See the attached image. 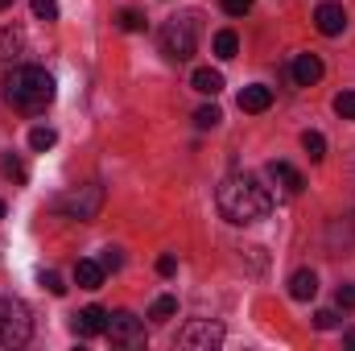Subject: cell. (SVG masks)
Masks as SVG:
<instances>
[{
  "label": "cell",
  "mask_w": 355,
  "mask_h": 351,
  "mask_svg": "<svg viewBox=\"0 0 355 351\" xmlns=\"http://www.w3.org/2000/svg\"><path fill=\"white\" fill-rule=\"evenodd\" d=\"M268 178H272L285 194H302V186H306V178L297 174L289 162H268Z\"/></svg>",
  "instance_id": "8fae6325"
},
{
  "label": "cell",
  "mask_w": 355,
  "mask_h": 351,
  "mask_svg": "<svg viewBox=\"0 0 355 351\" xmlns=\"http://www.w3.org/2000/svg\"><path fill=\"white\" fill-rule=\"evenodd\" d=\"M21 50H25V33H21L17 25H0V62L17 58Z\"/></svg>",
  "instance_id": "4fadbf2b"
},
{
  "label": "cell",
  "mask_w": 355,
  "mask_h": 351,
  "mask_svg": "<svg viewBox=\"0 0 355 351\" xmlns=\"http://www.w3.org/2000/svg\"><path fill=\"white\" fill-rule=\"evenodd\" d=\"M116 348H145V323L128 310H116L107 314V331H103Z\"/></svg>",
  "instance_id": "8992f818"
},
{
  "label": "cell",
  "mask_w": 355,
  "mask_h": 351,
  "mask_svg": "<svg viewBox=\"0 0 355 351\" xmlns=\"http://www.w3.org/2000/svg\"><path fill=\"white\" fill-rule=\"evenodd\" d=\"M0 170H4V174L12 178V182H17V186H21V182H25V166H21V157H12V153H8V157H4V162H0Z\"/></svg>",
  "instance_id": "cb8c5ba5"
},
{
  "label": "cell",
  "mask_w": 355,
  "mask_h": 351,
  "mask_svg": "<svg viewBox=\"0 0 355 351\" xmlns=\"http://www.w3.org/2000/svg\"><path fill=\"white\" fill-rule=\"evenodd\" d=\"M157 273H162V277H174V273H178V257H170V252H166V257H157Z\"/></svg>",
  "instance_id": "f1b7e54d"
},
{
  "label": "cell",
  "mask_w": 355,
  "mask_h": 351,
  "mask_svg": "<svg viewBox=\"0 0 355 351\" xmlns=\"http://www.w3.org/2000/svg\"><path fill=\"white\" fill-rule=\"evenodd\" d=\"M29 335H33V318H29L25 302L0 298V348H25Z\"/></svg>",
  "instance_id": "277c9868"
},
{
  "label": "cell",
  "mask_w": 355,
  "mask_h": 351,
  "mask_svg": "<svg viewBox=\"0 0 355 351\" xmlns=\"http://www.w3.org/2000/svg\"><path fill=\"white\" fill-rule=\"evenodd\" d=\"M236 50H240V37H236L232 29H219V33H215V54L227 62V58H236Z\"/></svg>",
  "instance_id": "e0dca14e"
},
{
  "label": "cell",
  "mask_w": 355,
  "mask_h": 351,
  "mask_svg": "<svg viewBox=\"0 0 355 351\" xmlns=\"http://www.w3.org/2000/svg\"><path fill=\"white\" fill-rule=\"evenodd\" d=\"M314 25H318V33H322V37H339V33L347 29V8H343V4H335V0H327V4H318V8H314Z\"/></svg>",
  "instance_id": "ba28073f"
},
{
  "label": "cell",
  "mask_w": 355,
  "mask_h": 351,
  "mask_svg": "<svg viewBox=\"0 0 355 351\" xmlns=\"http://www.w3.org/2000/svg\"><path fill=\"white\" fill-rule=\"evenodd\" d=\"M219 120H223V112H219L215 103H207V108H198V112H194V124H198V128H215Z\"/></svg>",
  "instance_id": "44dd1931"
},
{
  "label": "cell",
  "mask_w": 355,
  "mask_h": 351,
  "mask_svg": "<svg viewBox=\"0 0 355 351\" xmlns=\"http://www.w3.org/2000/svg\"><path fill=\"white\" fill-rule=\"evenodd\" d=\"M314 327H318V331H335V327H339V314H335V310H318V314H314Z\"/></svg>",
  "instance_id": "4316f807"
},
{
  "label": "cell",
  "mask_w": 355,
  "mask_h": 351,
  "mask_svg": "<svg viewBox=\"0 0 355 351\" xmlns=\"http://www.w3.org/2000/svg\"><path fill=\"white\" fill-rule=\"evenodd\" d=\"M58 207H62L71 219L87 223V219H95V215H99V207H103V190H99L95 182H87V186H75L67 198H58Z\"/></svg>",
  "instance_id": "5b68a950"
},
{
  "label": "cell",
  "mask_w": 355,
  "mask_h": 351,
  "mask_svg": "<svg viewBox=\"0 0 355 351\" xmlns=\"http://www.w3.org/2000/svg\"><path fill=\"white\" fill-rule=\"evenodd\" d=\"M8 4H12V0H0V12H4V8H8Z\"/></svg>",
  "instance_id": "d6a6232c"
},
{
  "label": "cell",
  "mask_w": 355,
  "mask_h": 351,
  "mask_svg": "<svg viewBox=\"0 0 355 351\" xmlns=\"http://www.w3.org/2000/svg\"><path fill=\"white\" fill-rule=\"evenodd\" d=\"M75 331H79L83 339L103 335V331H107V310H103V306H87V310H79V314H75Z\"/></svg>",
  "instance_id": "30bf717a"
},
{
  "label": "cell",
  "mask_w": 355,
  "mask_h": 351,
  "mask_svg": "<svg viewBox=\"0 0 355 351\" xmlns=\"http://www.w3.org/2000/svg\"><path fill=\"white\" fill-rule=\"evenodd\" d=\"M157 46H162V54L170 62H186L194 54V46H198V21L194 17H170L162 25V33H157Z\"/></svg>",
  "instance_id": "3957f363"
},
{
  "label": "cell",
  "mask_w": 355,
  "mask_h": 351,
  "mask_svg": "<svg viewBox=\"0 0 355 351\" xmlns=\"http://www.w3.org/2000/svg\"><path fill=\"white\" fill-rule=\"evenodd\" d=\"M223 8H227L232 17H244V12L252 8V0H223Z\"/></svg>",
  "instance_id": "4dcf8cb0"
},
{
  "label": "cell",
  "mask_w": 355,
  "mask_h": 351,
  "mask_svg": "<svg viewBox=\"0 0 355 351\" xmlns=\"http://www.w3.org/2000/svg\"><path fill=\"white\" fill-rule=\"evenodd\" d=\"M0 219H4V203H0Z\"/></svg>",
  "instance_id": "836d02e7"
},
{
  "label": "cell",
  "mask_w": 355,
  "mask_h": 351,
  "mask_svg": "<svg viewBox=\"0 0 355 351\" xmlns=\"http://www.w3.org/2000/svg\"><path fill=\"white\" fill-rule=\"evenodd\" d=\"M339 306L343 310H355V285H339Z\"/></svg>",
  "instance_id": "f546056e"
},
{
  "label": "cell",
  "mask_w": 355,
  "mask_h": 351,
  "mask_svg": "<svg viewBox=\"0 0 355 351\" xmlns=\"http://www.w3.org/2000/svg\"><path fill=\"white\" fill-rule=\"evenodd\" d=\"M37 281H42V285H46L54 298H62V293H67V285H62V277H58V273H42Z\"/></svg>",
  "instance_id": "484cf974"
},
{
  "label": "cell",
  "mask_w": 355,
  "mask_h": 351,
  "mask_svg": "<svg viewBox=\"0 0 355 351\" xmlns=\"http://www.w3.org/2000/svg\"><path fill=\"white\" fill-rule=\"evenodd\" d=\"M268 103H272V91L261 87V83H252V87L240 91V108H244V112H265Z\"/></svg>",
  "instance_id": "9a60e30c"
},
{
  "label": "cell",
  "mask_w": 355,
  "mask_h": 351,
  "mask_svg": "<svg viewBox=\"0 0 355 351\" xmlns=\"http://www.w3.org/2000/svg\"><path fill=\"white\" fill-rule=\"evenodd\" d=\"M178 348H186V351H215V348H223V327H219V323H211V318H198V323H190V327H182V331H178Z\"/></svg>",
  "instance_id": "52a82bcc"
},
{
  "label": "cell",
  "mask_w": 355,
  "mask_h": 351,
  "mask_svg": "<svg viewBox=\"0 0 355 351\" xmlns=\"http://www.w3.org/2000/svg\"><path fill=\"white\" fill-rule=\"evenodd\" d=\"M4 99L12 103V108H21V112H42L46 103H54V75L50 71H42V67H12L8 75H4Z\"/></svg>",
  "instance_id": "7a4b0ae2"
},
{
  "label": "cell",
  "mask_w": 355,
  "mask_h": 351,
  "mask_svg": "<svg viewBox=\"0 0 355 351\" xmlns=\"http://www.w3.org/2000/svg\"><path fill=\"white\" fill-rule=\"evenodd\" d=\"M54 145H58V132H54V128L42 124V128L29 132V149H33V153H46V149H54Z\"/></svg>",
  "instance_id": "ac0fdd59"
},
{
  "label": "cell",
  "mask_w": 355,
  "mask_h": 351,
  "mask_svg": "<svg viewBox=\"0 0 355 351\" xmlns=\"http://www.w3.org/2000/svg\"><path fill=\"white\" fill-rule=\"evenodd\" d=\"M190 83H194V91H202V95H219V91H223V75L211 71V67H202V71L190 75Z\"/></svg>",
  "instance_id": "2e32d148"
},
{
  "label": "cell",
  "mask_w": 355,
  "mask_h": 351,
  "mask_svg": "<svg viewBox=\"0 0 355 351\" xmlns=\"http://www.w3.org/2000/svg\"><path fill=\"white\" fill-rule=\"evenodd\" d=\"M322 79V58L318 54H297L293 58V83L297 87H314Z\"/></svg>",
  "instance_id": "9c48e42d"
},
{
  "label": "cell",
  "mask_w": 355,
  "mask_h": 351,
  "mask_svg": "<svg viewBox=\"0 0 355 351\" xmlns=\"http://www.w3.org/2000/svg\"><path fill=\"white\" fill-rule=\"evenodd\" d=\"M174 314H178V298L166 293V298H157V302H153V318H157V323H166V318H174Z\"/></svg>",
  "instance_id": "7402d4cb"
},
{
  "label": "cell",
  "mask_w": 355,
  "mask_h": 351,
  "mask_svg": "<svg viewBox=\"0 0 355 351\" xmlns=\"http://www.w3.org/2000/svg\"><path fill=\"white\" fill-rule=\"evenodd\" d=\"M318 293V273L314 268H297L293 277H289V298L293 302H310Z\"/></svg>",
  "instance_id": "7c38bea8"
},
{
  "label": "cell",
  "mask_w": 355,
  "mask_h": 351,
  "mask_svg": "<svg viewBox=\"0 0 355 351\" xmlns=\"http://www.w3.org/2000/svg\"><path fill=\"white\" fill-rule=\"evenodd\" d=\"M116 21H120V29H124V33H141V29H145V12H137V8H124Z\"/></svg>",
  "instance_id": "ffe728a7"
},
{
  "label": "cell",
  "mask_w": 355,
  "mask_h": 351,
  "mask_svg": "<svg viewBox=\"0 0 355 351\" xmlns=\"http://www.w3.org/2000/svg\"><path fill=\"white\" fill-rule=\"evenodd\" d=\"M335 112H339L343 120H355V91H339V95H335Z\"/></svg>",
  "instance_id": "603a6c76"
},
{
  "label": "cell",
  "mask_w": 355,
  "mask_h": 351,
  "mask_svg": "<svg viewBox=\"0 0 355 351\" xmlns=\"http://www.w3.org/2000/svg\"><path fill=\"white\" fill-rule=\"evenodd\" d=\"M302 149L310 153V162H322V157H327V137L310 128V132H302Z\"/></svg>",
  "instance_id": "d6986e66"
},
{
  "label": "cell",
  "mask_w": 355,
  "mask_h": 351,
  "mask_svg": "<svg viewBox=\"0 0 355 351\" xmlns=\"http://www.w3.org/2000/svg\"><path fill=\"white\" fill-rule=\"evenodd\" d=\"M215 203H219L223 219H227V223H236V228L261 223L268 211H272V194H268L252 174L223 178V182H219V190H215Z\"/></svg>",
  "instance_id": "6da1fadb"
},
{
  "label": "cell",
  "mask_w": 355,
  "mask_h": 351,
  "mask_svg": "<svg viewBox=\"0 0 355 351\" xmlns=\"http://www.w3.org/2000/svg\"><path fill=\"white\" fill-rule=\"evenodd\" d=\"M103 273H107V268H103L99 261H79L75 264V281H79V289H99V285H103Z\"/></svg>",
  "instance_id": "5bb4252c"
},
{
  "label": "cell",
  "mask_w": 355,
  "mask_h": 351,
  "mask_svg": "<svg viewBox=\"0 0 355 351\" xmlns=\"http://www.w3.org/2000/svg\"><path fill=\"white\" fill-rule=\"evenodd\" d=\"M343 339H347V348H355V331H347V335H343Z\"/></svg>",
  "instance_id": "1f68e13d"
},
{
  "label": "cell",
  "mask_w": 355,
  "mask_h": 351,
  "mask_svg": "<svg viewBox=\"0 0 355 351\" xmlns=\"http://www.w3.org/2000/svg\"><path fill=\"white\" fill-rule=\"evenodd\" d=\"M33 17L54 21V17H58V0H33Z\"/></svg>",
  "instance_id": "d4e9b609"
},
{
  "label": "cell",
  "mask_w": 355,
  "mask_h": 351,
  "mask_svg": "<svg viewBox=\"0 0 355 351\" xmlns=\"http://www.w3.org/2000/svg\"><path fill=\"white\" fill-rule=\"evenodd\" d=\"M99 264H103V268H112V273H116V268H120V264H124V257H120V248H103V257H99Z\"/></svg>",
  "instance_id": "83f0119b"
}]
</instances>
